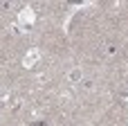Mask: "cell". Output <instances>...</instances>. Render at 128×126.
Returning <instances> with one entry per match:
<instances>
[{
    "mask_svg": "<svg viewBox=\"0 0 128 126\" xmlns=\"http://www.w3.org/2000/svg\"><path fill=\"white\" fill-rule=\"evenodd\" d=\"M81 77H83V74H81V70H72L68 79H70L72 83H79V81H81Z\"/></svg>",
    "mask_w": 128,
    "mask_h": 126,
    "instance_id": "1",
    "label": "cell"
},
{
    "mask_svg": "<svg viewBox=\"0 0 128 126\" xmlns=\"http://www.w3.org/2000/svg\"><path fill=\"white\" fill-rule=\"evenodd\" d=\"M36 59H38V54H36V52H32V54H27V59H25V65H27V68H32V65L36 63Z\"/></svg>",
    "mask_w": 128,
    "mask_h": 126,
    "instance_id": "2",
    "label": "cell"
}]
</instances>
